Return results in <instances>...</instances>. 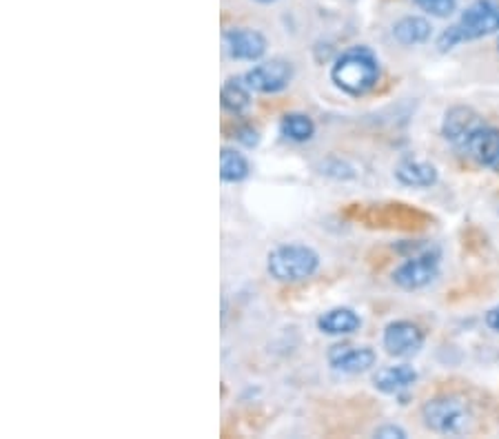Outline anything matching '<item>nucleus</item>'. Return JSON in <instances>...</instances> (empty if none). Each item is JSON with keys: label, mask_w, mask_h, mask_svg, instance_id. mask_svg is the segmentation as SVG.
I'll return each instance as SVG.
<instances>
[{"label": "nucleus", "mask_w": 499, "mask_h": 439, "mask_svg": "<svg viewBox=\"0 0 499 439\" xmlns=\"http://www.w3.org/2000/svg\"><path fill=\"white\" fill-rule=\"evenodd\" d=\"M333 85L346 96H366L380 80V61L369 47H351L331 67Z\"/></svg>", "instance_id": "obj_1"}, {"label": "nucleus", "mask_w": 499, "mask_h": 439, "mask_svg": "<svg viewBox=\"0 0 499 439\" xmlns=\"http://www.w3.org/2000/svg\"><path fill=\"white\" fill-rule=\"evenodd\" d=\"M238 140L244 146H256L258 143H260V135H258V131L253 129V126H240Z\"/></svg>", "instance_id": "obj_20"}, {"label": "nucleus", "mask_w": 499, "mask_h": 439, "mask_svg": "<svg viewBox=\"0 0 499 439\" xmlns=\"http://www.w3.org/2000/svg\"><path fill=\"white\" fill-rule=\"evenodd\" d=\"M430 23L422 16H404L393 24V38L400 45H422L430 38Z\"/></svg>", "instance_id": "obj_15"}, {"label": "nucleus", "mask_w": 499, "mask_h": 439, "mask_svg": "<svg viewBox=\"0 0 499 439\" xmlns=\"http://www.w3.org/2000/svg\"><path fill=\"white\" fill-rule=\"evenodd\" d=\"M482 125L484 122L479 120V116L471 109V107H453V109H448L447 116H444V122H442L444 138L451 140L455 145L464 146V143L468 140V135Z\"/></svg>", "instance_id": "obj_11"}, {"label": "nucleus", "mask_w": 499, "mask_h": 439, "mask_svg": "<svg viewBox=\"0 0 499 439\" xmlns=\"http://www.w3.org/2000/svg\"><path fill=\"white\" fill-rule=\"evenodd\" d=\"M220 98H222V107L229 114L240 116L251 107V87L247 85L244 78H229L222 85Z\"/></svg>", "instance_id": "obj_16"}, {"label": "nucleus", "mask_w": 499, "mask_h": 439, "mask_svg": "<svg viewBox=\"0 0 499 439\" xmlns=\"http://www.w3.org/2000/svg\"><path fill=\"white\" fill-rule=\"evenodd\" d=\"M224 51L233 61H260L267 53V38L256 29L236 27L224 32Z\"/></svg>", "instance_id": "obj_8"}, {"label": "nucleus", "mask_w": 499, "mask_h": 439, "mask_svg": "<svg viewBox=\"0 0 499 439\" xmlns=\"http://www.w3.org/2000/svg\"><path fill=\"white\" fill-rule=\"evenodd\" d=\"M464 149L482 167L499 169V129L495 126H477L464 143Z\"/></svg>", "instance_id": "obj_10"}, {"label": "nucleus", "mask_w": 499, "mask_h": 439, "mask_svg": "<svg viewBox=\"0 0 499 439\" xmlns=\"http://www.w3.org/2000/svg\"><path fill=\"white\" fill-rule=\"evenodd\" d=\"M395 178L406 187H433L438 182V169L422 160H402L395 169Z\"/></svg>", "instance_id": "obj_14"}, {"label": "nucleus", "mask_w": 499, "mask_h": 439, "mask_svg": "<svg viewBox=\"0 0 499 439\" xmlns=\"http://www.w3.org/2000/svg\"><path fill=\"white\" fill-rule=\"evenodd\" d=\"M439 253L433 248L409 257L393 271V282L404 291H418L428 286L438 277Z\"/></svg>", "instance_id": "obj_5"}, {"label": "nucleus", "mask_w": 499, "mask_h": 439, "mask_svg": "<svg viewBox=\"0 0 499 439\" xmlns=\"http://www.w3.org/2000/svg\"><path fill=\"white\" fill-rule=\"evenodd\" d=\"M280 134L291 143H309L315 134V125L306 114H287L280 120Z\"/></svg>", "instance_id": "obj_18"}, {"label": "nucleus", "mask_w": 499, "mask_h": 439, "mask_svg": "<svg viewBox=\"0 0 499 439\" xmlns=\"http://www.w3.org/2000/svg\"><path fill=\"white\" fill-rule=\"evenodd\" d=\"M419 9L435 18H448L457 7V0H415Z\"/></svg>", "instance_id": "obj_19"}, {"label": "nucleus", "mask_w": 499, "mask_h": 439, "mask_svg": "<svg viewBox=\"0 0 499 439\" xmlns=\"http://www.w3.org/2000/svg\"><path fill=\"white\" fill-rule=\"evenodd\" d=\"M375 437H384V439H404L406 431L400 426H393V424H389V426H381L375 431Z\"/></svg>", "instance_id": "obj_21"}, {"label": "nucleus", "mask_w": 499, "mask_h": 439, "mask_svg": "<svg viewBox=\"0 0 499 439\" xmlns=\"http://www.w3.org/2000/svg\"><path fill=\"white\" fill-rule=\"evenodd\" d=\"M497 47H499V42H497Z\"/></svg>", "instance_id": "obj_24"}, {"label": "nucleus", "mask_w": 499, "mask_h": 439, "mask_svg": "<svg viewBox=\"0 0 499 439\" xmlns=\"http://www.w3.org/2000/svg\"><path fill=\"white\" fill-rule=\"evenodd\" d=\"M486 324L491 326L493 331H497L499 333V306H495V309H491L486 313Z\"/></svg>", "instance_id": "obj_22"}, {"label": "nucleus", "mask_w": 499, "mask_h": 439, "mask_svg": "<svg viewBox=\"0 0 499 439\" xmlns=\"http://www.w3.org/2000/svg\"><path fill=\"white\" fill-rule=\"evenodd\" d=\"M418 382V370L409 364H398V366H386L375 373L373 384L380 393L384 395H400L404 390H409L413 384Z\"/></svg>", "instance_id": "obj_12"}, {"label": "nucleus", "mask_w": 499, "mask_h": 439, "mask_svg": "<svg viewBox=\"0 0 499 439\" xmlns=\"http://www.w3.org/2000/svg\"><path fill=\"white\" fill-rule=\"evenodd\" d=\"M249 160L242 154H238L236 149H229L224 146L220 151V178L222 182H242L249 178Z\"/></svg>", "instance_id": "obj_17"}, {"label": "nucleus", "mask_w": 499, "mask_h": 439, "mask_svg": "<svg viewBox=\"0 0 499 439\" xmlns=\"http://www.w3.org/2000/svg\"><path fill=\"white\" fill-rule=\"evenodd\" d=\"M422 419L427 428L439 435H462L471 426L473 413L466 399L447 395V397L428 399L422 406Z\"/></svg>", "instance_id": "obj_4"}, {"label": "nucleus", "mask_w": 499, "mask_h": 439, "mask_svg": "<svg viewBox=\"0 0 499 439\" xmlns=\"http://www.w3.org/2000/svg\"><path fill=\"white\" fill-rule=\"evenodd\" d=\"M320 256L306 244H280L267 257L268 276L278 282H302L315 276Z\"/></svg>", "instance_id": "obj_3"}, {"label": "nucleus", "mask_w": 499, "mask_h": 439, "mask_svg": "<svg viewBox=\"0 0 499 439\" xmlns=\"http://www.w3.org/2000/svg\"><path fill=\"white\" fill-rule=\"evenodd\" d=\"M499 32V5L495 0H475L462 12L459 21L439 36L438 47L448 51L459 42L477 41Z\"/></svg>", "instance_id": "obj_2"}, {"label": "nucleus", "mask_w": 499, "mask_h": 439, "mask_svg": "<svg viewBox=\"0 0 499 439\" xmlns=\"http://www.w3.org/2000/svg\"><path fill=\"white\" fill-rule=\"evenodd\" d=\"M256 3H276V0H256Z\"/></svg>", "instance_id": "obj_23"}, {"label": "nucleus", "mask_w": 499, "mask_h": 439, "mask_svg": "<svg viewBox=\"0 0 499 439\" xmlns=\"http://www.w3.org/2000/svg\"><path fill=\"white\" fill-rule=\"evenodd\" d=\"M381 341H384V349L389 355L409 358V355H415L424 346V333L413 322L398 320L386 326Z\"/></svg>", "instance_id": "obj_7"}, {"label": "nucleus", "mask_w": 499, "mask_h": 439, "mask_svg": "<svg viewBox=\"0 0 499 439\" xmlns=\"http://www.w3.org/2000/svg\"><path fill=\"white\" fill-rule=\"evenodd\" d=\"M362 326L360 315L349 306H337V309L326 311L317 320V329L326 335H351Z\"/></svg>", "instance_id": "obj_13"}, {"label": "nucleus", "mask_w": 499, "mask_h": 439, "mask_svg": "<svg viewBox=\"0 0 499 439\" xmlns=\"http://www.w3.org/2000/svg\"><path fill=\"white\" fill-rule=\"evenodd\" d=\"M375 350L369 346H351V344H335L329 350V364L333 370L344 375H360L366 373L375 364Z\"/></svg>", "instance_id": "obj_9"}, {"label": "nucleus", "mask_w": 499, "mask_h": 439, "mask_svg": "<svg viewBox=\"0 0 499 439\" xmlns=\"http://www.w3.org/2000/svg\"><path fill=\"white\" fill-rule=\"evenodd\" d=\"M244 80L251 87V91H258V94H280L291 85L293 65L282 58H273V61L260 62L249 70L244 73Z\"/></svg>", "instance_id": "obj_6"}]
</instances>
